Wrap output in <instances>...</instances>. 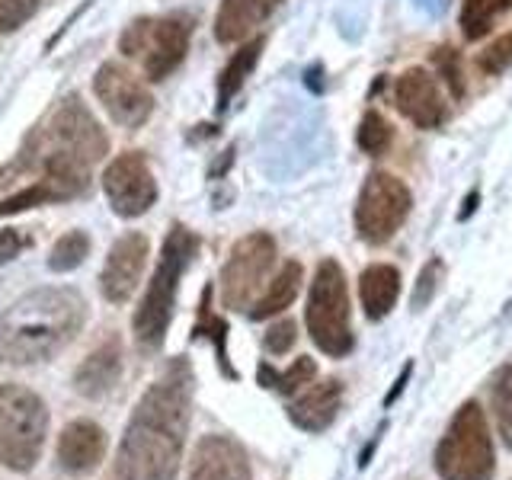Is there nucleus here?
<instances>
[{
	"label": "nucleus",
	"instance_id": "32",
	"mask_svg": "<svg viewBox=\"0 0 512 480\" xmlns=\"http://www.w3.org/2000/svg\"><path fill=\"white\" fill-rule=\"evenodd\" d=\"M39 0H0V32L20 29L32 13H36Z\"/></svg>",
	"mask_w": 512,
	"mask_h": 480
},
{
	"label": "nucleus",
	"instance_id": "36",
	"mask_svg": "<svg viewBox=\"0 0 512 480\" xmlns=\"http://www.w3.org/2000/svg\"><path fill=\"white\" fill-rule=\"evenodd\" d=\"M477 202H480V192L474 189V192H471V196H468V199H464V208H461V212H458V221H464V218H468V215H474V208H477Z\"/></svg>",
	"mask_w": 512,
	"mask_h": 480
},
{
	"label": "nucleus",
	"instance_id": "3",
	"mask_svg": "<svg viewBox=\"0 0 512 480\" xmlns=\"http://www.w3.org/2000/svg\"><path fill=\"white\" fill-rule=\"evenodd\" d=\"M109 151V138L93 119V112L71 96L58 106V112L42 132L32 138L29 154H36L39 167L61 180H74L87 186V170Z\"/></svg>",
	"mask_w": 512,
	"mask_h": 480
},
{
	"label": "nucleus",
	"instance_id": "25",
	"mask_svg": "<svg viewBox=\"0 0 512 480\" xmlns=\"http://www.w3.org/2000/svg\"><path fill=\"white\" fill-rule=\"evenodd\" d=\"M506 10H512V0H464V7H461L464 39H468V42L484 39L496 16L506 13Z\"/></svg>",
	"mask_w": 512,
	"mask_h": 480
},
{
	"label": "nucleus",
	"instance_id": "7",
	"mask_svg": "<svg viewBox=\"0 0 512 480\" xmlns=\"http://www.w3.org/2000/svg\"><path fill=\"white\" fill-rule=\"evenodd\" d=\"M45 429L48 413L39 394L20 384H0V464L16 474L36 468Z\"/></svg>",
	"mask_w": 512,
	"mask_h": 480
},
{
	"label": "nucleus",
	"instance_id": "14",
	"mask_svg": "<svg viewBox=\"0 0 512 480\" xmlns=\"http://www.w3.org/2000/svg\"><path fill=\"white\" fill-rule=\"evenodd\" d=\"M394 103L416 128H439L448 119L436 77H429L423 68H410L397 77Z\"/></svg>",
	"mask_w": 512,
	"mask_h": 480
},
{
	"label": "nucleus",
	"instance_id": "24",
	"mask_svg": "<svg viewBox=\"0 0 512 480\" xmlns=\"http://www.w3.org/2000/svg\"><path fill=\"white\" fill-rule=\"evenodd\" d=\"M256 378H260L263 388H272L279 394H295L298 388H304V384H314L317 378V365L311 356H301L292 362V368L288 372H276L269 362H260V368H256Z\"/></svg>",
	"mask_w": 512,
	"mask_h": 480
},
{
	"label": "nucleus",
	"instance_id": "11",
	"mask_svg": "<svg viewBox=\"0 0 512 480\" xmlns=\"http://www.w3.org/2000/svg\"><path fill=\"white\" fill-rule=\"evenodd\" d=\"M103 189L112 212L122 218H138L157 202V180L138 151H125L112 160L103 170Z\"/></svg>",
	"mask_w": 512,
	"mask_h": 480
},
{
	"label": "nucleus",
	"instance_id": "35",
	"mask_svg": "<svg viewBox=\"0 0 512 480\" xmlns=\"http://www.w3.org/2000/svg\"><path fill=\"white\" fill-rule=\"evenodd\" d=\"M410 372H413V362H407L404 368H400V378L394 381V391H388V397H384V407H391L394 400L407 391V381H410Z\"/></svg>",
	"mask_w": 512,
	"mask_h": 480
},
{
	"label": "nucleus",
	"instance_id": "26",
	"mask_svg": "<svg viewBox=\"0 0 512 480\" xmlns=\"http://www.w3.org/2000/svg\"><path fill=\"white\" fill-rule=\"evenodd\" d=\"M490 407H493V423L500 432L503 445L512 452V365H503L490 381Z\"/></svg>",
	"mask_w": 512,
	"mask_h": 480
},
{
	"label": "nucleus",
	"instance_id": "8",
	"mask_svg": "<svg viewBox=\"0 0 512 480\" xmlns=\"http://www.w3.org/2000/svg\"><path fill=\"white\" fill-rule=\"evenodd\" d=\"M119 48L138 58L151 80H164L183 64L189 52V20L183 16H141L122 32Z\"/></svg>",
	"mask_w": 512,
	"mask_h": 480
},
{
	"label": "nucleus",
	"instance_id": "27",
	"mask_svg": "<svg viewBox=\"0 0 512 480\" xmlns=\"http://www.w3.org/2000/svg\"><path fill=\"white\" fill-rule=\"evenodd\" d=\"M90 256V237L84 231H68L58 237V244L48 253V269L52 272H71Z\"/></svg>",
	"mask_w": 512,
	"mask_h": 480
},
{
	"label": "nucleus",
	"instance_id": "13",
	"mask_svg": "<svg viewBox=\"0 0 512 480\" xmlns=\"http://www.w3.org/2000/svg\"><path fill=\"white\" fill-rule=\"evenodd\" d=\"M148 253H151L148 237L138 231H128L112 244V250L106 256V266L100 272V292L106 301L125 304L132 298V292L141 282V272L148 266Z\"/></svg>",
	"mask_w": 512,
	"mask_h": 480
},
{
	"label": "nucleus",
	"instance_id": "9",
	"mask_svg": "<svg viewBox=\"0 0 512 480\" xmlns=\"http://www.w3.org/2000/svg\"><path fill=\"white\" fill-rule=\"evenodd\" d=\"M413 196L407 183L394 173L375 170L365 176L356 202V234L365 244H388V240L404 228L410 215Z\"/></svg>",
	"mask_w": 512,
	"mask_h": 480
},
{
	"label": "nucleus",
	"instance_id": "18",
	"mask_svg": "<svg viewBox=\"0 0 512 480\" xmlns=\"http://www.w3.org/2000/svg\"><path fill=\"white\" fill-rule=\"evenodd\" d=\"M282 7V0H221L215 16V39L221 45H237L250 32L266 23Z\"/></svg>",
	"mask_w": 512,
	"mask_h": 480
},
{
	"label": "nucleus",
	"instance_id": "30",
	"mask_svg": "<svg viewBox=\"0 0 512 480\" xmlns=\"http://www.w3.org/2000/svg\"><path fill=\"white\" fill-rule=\"evenodd\" d=\"M477 64L484 74H503L506 68H512V32L493 39V45H487L484 52H480Z\"/></svg>",
	"mask_w": 512,
	"mask_h": 480
},
{
	"label": "nucleus",
	"instance_id": "22",
	"mask_svg": "<svg viewBox=\"0 0 512 480\" xmlns=\"http://www.w3.org/2000/svg\"><path fill=\"white\" fill-rule=\"evenodd\" d=\"M301 282H304V269L301 263L295 260H288L279 272H276V279H272L266 285V292L253 301V308H250V317L253 320H263V317H272V314H282L288 304H292L301 292Z\"/></svg>",
	"mask_w": 512,
	"mask_h": 480
},
{
	"label": "nucleus",
	"instance_id": "1",
	"mask_svg": "<svg viewBox=\"0 0 512 480\" xmlns=\"http://www.w3.org/2000/svg\"><path fill=\"white\" fill-rule=\"evenodd\" d=\"M192 407V372L186 362H173L164 378L154 381L132 420L116 455L119 480H176L183 461V442Z\"/></svg>",
	"mask_w": 512,
	"mask_h": 480
},
{
	"label": "nucleus",
	"instance_id": "4",
	"mask_svg": "<svg viewBox=\"0 0 512 480\" xmlns=\"http://www.w3.org/2000/svg\"><path fill=\"white\" fill-rule=\"evenodd\" d=\"M199 250V237L183 224H173L164 247H160V260L154 269V279L144 292L138 311H135V340L144 349H157L164 343L170 330L173 308H176V292H180V279L189 269L192 256Z\"/></svg>",
	"mask_w": 512,
	"mask_h": 480
},
{
	"label": "nucleus",
	"instance_id": "12",
	"mask_svg": "<svg viewBox=\"0 0 512 480\" xmlns=\"http://www.w3.org/2000/svg\"><path fill=\"white\" fill-rule=\"evenodd\" d=\"M93 90L100 96L103 109L109 112V119L122 128L144 125L154 109V96L148 87H144V80H138L132 71L122 68L116 61H109L96 71Z\"/></svg>",
	"mask_w": 512,
	"mask_h": 480
},
{
	"label": "nucleus",
	"instance_id": "6",
	"mask_svg": "<svg viewBox=\"0 0 512 480\" xmlns=\"http://www.w3.org/2000/svg\"><path fill=\"white\" fill-rule=\"evenodd\" d=\"M304 324H308L314 346L333 359L349 356L352 346H356L346 272L336 260H324L317 266L308 292V308H304Z\"/></svg>",
	"mask_w": 512,
	"mask_h": 480
},
{
	"label": "nucleus",
	"instance_id": "28",
	"mask_svg": "<svg viewBox=\"0 0 512 480\" xmlns=\"http://www.w3.org/2000/svg\"><path fill=\"white\" fill-rule=\"evenodd\" d=\"M356 141H359V148H362L368 157H381L384 151L391 148L394 132H391V125H388V119L381 116V112L368 109L365 116H362V122H359Z\"/></svg>",
	"mask_w": 512,
	"mask_h": 480
},
{
	"label": "nucleus",
	"instance_id": "5",
	"mask_svg": "<svg viewBox=\"0 0 512 480\" xmlns=\"http://www.w3.org/2000/svg\"><path fill=\"white\" fill-rule=\"evenodd\" d=\"M436 474L442 480H493L496 452L487 416L477 400L461 404L436 445Z\"/></svg>",
	"mask_w": 512,
	"mask_h": 480
},
{
	"label": "nucleus",
	"instance_id": "21",
	"mask_svg": "<svg viewBox=\"0 0 512 480\" xmlns=\"http://www.w3.org/2000/svg\"><path fill=\"white\" fill-rule=\"evenodd\" d=\"M84 183H74V180H61V176L45 173V180L32 183L23 192H13L4 202H0V215H16V212H26V208H36V205H48V202H64V199H74L77 192H84Z\"/></svg>",
	"mask_w": 512,
	"mask_h": 480
},
{
	"label": "nucleus",
	"instance_id": "16",
	"mask_svg": "<svg viewBox=\"0 0 512 480\" xmlns=\"http://www.w3.org/2000/svg\"><path fill=\"white\" fill-rule=\"evenodd\" d=\"M343 407V381L324 378L317 381L311 391H304L292 407H288V420L304 432H324L333 426L336 413Z\"/></svg>",
	"mask_w": 512,
	"mask_h": 480
},
{
	"label": "nucleus",
	"instance_id": "10",
	"mask_svg": "<svg viewBox=\"0 0 512 480\" xmlns=\"http://www.w3.org/2000/svg\"><path fill=\"white\" fill-rule=\"evenodd\" d=\"M276 263V240L266 231H253L240 237L228 253V263L221 269V301L224 308H250L263 279Z\"/></svg>",
	"mask_w": 512,
	"mask_h": 480
},
{
	"label": "nucleus",
	"instance_id": "20",
	"mask_svg": "<svg viewBox=\"0 0 512 480\" xmlns=\"http://www.w3.org/2000/svg\"><path fill=\"white\" fill-rule=\"evenodd\" d=\"M359 298H362V311L368 320L388 317L400 298V272L388 263H375V266L362 269Z\"/></svg>",
	"mask_w": 512,
	"mask_h": 480
},
{
	"label": "nucleus",
	"instance_id": "17",
	"mask_svg": "<svg viewBox=\"0 0 512 480\" xmlns=\"http://www.w3.org/2000/svg\"><path fill=\"white\" fill-rule=\"evenodd\" d=\"M103 455H106V432L90 420L68 423L58 436V461L71 474L93 471L103 461Z\"/></svg>",
	"mask_w": 512,
	"mask_h": 480
},
{
	"label": "nucleus",
	"instance_id": "33",
	"mask_svg": "<svg viewBox=\"0 0 512 480\" xmlns=\"http://www.w3.org/2000/svg\"><path fill=\"white\" fill-rule=\"evenodd\" d=\"M295 340H298V327L292 320H279V324H272L263 336V343L272 356H285V352L295 346Z\"/></svg>",
	"mask_w": 512,
	"mask_h": 480
},
{
	"label": "nucleus",
	"instance_id": "29",
	"mask_svg": "<svg viewBox=\"0 0 512 480\" xmlns=\"http://www.w3.org/2000/svg\"><path fill=\"white\" fill-rule=\"evenodd\" d=\"M442 276H445V266H442L439 256H432V260H426V266L420 269V276H416L413 295H410L413 311H423V308H429V301L436 298L439 285H442Z\"/></svg>",
	"mask_w": 512,
	"mask_h": 480
},
{
	"label": "nucleus",
	"instance_id": "31",
	"mask_svg": "<svg viewBox=\"0 0 512 480\" xmlns=\"http://www.w3.org/2000/svg\"><path fill=\"white\" fill-rule=\"evenodd\" d=\"M432 61H436V68L445 80V87L452 90V96H464V74H461V58L455 48H436V55H432Z\"/></svg>",
	"mask_w": 512,
	"mask_h": 480
},
{
	"label": "nucleus",
	"instance_id": "19",
	"mask_svg": "<svg viewBox=\"0 0 512 480\" xmlns=\"http://www.w3.org/2000/svg\"><path fill=\"white\" fill-rule=\"evenodd\" d=\"M119 375H122V343L109 340L100 349H93L84 359V365L77 368L74 388L84 397H103L116 388Z\"/></svg>",
	"mask_w": 512,
	"mask_h": 480
},
{
	"label": "nucleus",
	"instance_id": "15",
	"mask_svg": "<svg viewBox=\"0 0 512 480\" xmlns=\"http://www.w3.org/2000/svg\"><path fill=\"white\" fill-rule=\"evenodd\" d=\"M189 480H253L244 445L228 436H202L189 461Z\"/></svg>",
	"mask_w": 512,
	"mask_h": 480
},
{
	"label": "nucleus",
	"instance_id": "34",
	"mask_svg": "<svg viewBox=\"0 0 512 480\" xmlns=\"http://www.w3.org/2000/svg\"><path fill=\"white\" fill-rule=\"evenodd\" d=\"M26 247V237L16 231V228H7V231H0V266L10 263L16 253H20Z\"/></svg>",
	"mask_w": 512,
	"mask_h": 480
},
{
	"label": "nucleus",
	"instance_id": "2",
	"mask_svg": "<svg viewBox=\"0 0 512 480\" xmlns=\"http://www.w3.org/2000/svg\"><path fill=\"white\" fill-rule=\"evenodd\" d=\"M87 320V304L74 288H39L13 301L0 317V359L36 365L52 359Z\"/></svg>",
	"mask_w": 512,
	"mask_h": 480
},
{
	"label": "nucleus",
	"instance_id": "23",
	"mask_svg": "<svg viewBox=\"0 0 512 480\" xmlns=\"http://www.w3.org/2000/svg\"><path fill=\"white\" fill-rule=\"evenodd\" d=\"M260 52H263V39H250L237 48L228 64H224V71L218 77V109H228V103L237 96V90L247 84V77L253 74L256 61H260Z\"/></svg>",
	"mask_w": 512,
	"mask_h": 480
}]
</instances>
